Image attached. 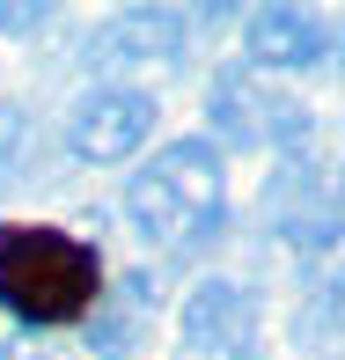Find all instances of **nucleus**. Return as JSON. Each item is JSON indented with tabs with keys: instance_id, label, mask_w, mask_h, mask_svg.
<instances>
[{
	"instance_id": "obj_1",
	"label": "nucleus",
	"mask_w": 345,
	"mask_h": 360,
	"mask_svg": "<svg viewBox=\"0 0 345 360\" xmlns=\"http://www.w3.org/2000/svg\"><path fill=\"white\" fill-rule=\"evenodd\" d=\"M125 221L155 250H206L228 221V162L206 133L169 140L155 162H140L125 184Z\"/></svg>"
},
{
	"instance_id": "obj_2",
	"label": "nucleus",
	"mask_w": 345,
	"mask_h": 360,
	"mask_svg": "<svg viewBox=\"0 0 345 360\" xmlns=\"http://www.w3.org/2000/svg\"><path fill=\"white\" fill-rule=\"evenodd\" d=\"M103 294V257L67 228L0 221V309L22 331H59L81 323Z\"/></svg>"
},
{
	"instance_id": "obj_3",
	"label": "nucleus",
	"mask_w": 345,
	"mask_h": 360,
	"mask_svg": "<svg viewBox=\"0 0 345 360\" xmlns=\"http://www.w3.org/2000/svg\"><path fill=\"white\" fill-rule=\"evenodd\" d=\"M155 118H162L155 89H140V81H96V89L67 110L59 147H67L81 169H118V162H133L140 147L155 140Z\"/></svg>"
},
{
	"instance_id": "obj_4",
	"label": "nucleus",
	"mask_w": 345,
	"mask_h": 360,
	"mask_svg": "<svg viewBox=\"0 0 345 360\" xmlns=\"http://www.w3.org/2000/svg\"><path fill=\"white\" fill-rule=\"evenodd\" d=\"M265 302L250 280H199L176 309V360H257Z\"/></svg>"
},
{
	"instance_id": "obj_5",
	"label": "nucleus",
	"mask_w": 345,
	"mask_h": 360,
	"mask_svg": "<svg viewBox=\"0 0 345 360\" xmlns=\"http://www.w3.org/2000/svg\"><path fill=\"white\" fill-rule=\"evenodd\" d=\"M206 118H213V147L235 140V147H279V155H294V140L308 133V110L287 103V96H272L265 81L250 67H221L206 81Z\"/></svg>"
},
{
	"instance_id": "obj_6",
	"label": "nucleus",
	"mask_w": 345,
	"mask_h": 360,
	"mask_svg": "<svg viewBox=\"0 0 345 360\" xmlns=\"http://www.w3.org/2000/svg\"><path fill=\"white\" fill-rule=\"evenodd\" d=\"M331 52H338V30L323 8H250V22H242V59L265 74L331 67Z\"/></svg>"
},
{
	"instance_id": "obj_7",
	"label": "nucleus",
	"mask_w": 345,
	"mask_h": 360,
	"mask_svg": "<svg viewBox=\"0 0 345 360\" xmlns=\"http://www.w3.org/2000/svg\"><path fill=\"white\" fill-rule=\"evenodd\" d=\"M265 206H272V228L294 243V250H331L338 243V184H331V169H316V162L287 155V169L272 176Z\"/></svg>"
},
{
	"instance_id": "obj_8",
	"label": "nucleus",
	"mask_w": 345,
	"mask_h": 360,
	"mask_svg": "<svg viewBox=\"0 0 345 360\" xmlns=\"http://www.w3.org/2000/svg\"><path fill=\"white\" fill-rule=\"evenodd\" d=\"M162 309V287L155 272H125L110 294H96V309L81 316V346L89 360H133L147 346V316Z\"/></svg>"
},
{
	"instance_id": "obj_9",
	"label": "nucleus",
	"mask_w": 345,
	"mask_h": 360,
	"mask_svg": "<svg viewBox=\"0 0 345 360\" xmlns=\"http://www.w3.org/2000/svg\"><path fill=\"white\" fill-rule=\"evenodd\" d=\"M184 37H191V15H169V8H125L118 22L96 30L89 67H133V59L184 67Z\"/></svg>"
},
{
	"instance_id": "obj_10",
	"label": "nucleus",
	"mask_w": 345,
	"mask_h": 360,
	"mask_svg": "<svg viewBox=\"0 0 345 360\" xmlns=\"http://www.w3.org/2000/svg\"><path fill=\"white\" fill-rule=\"evenodd\" d=\"M52 22H59V8H0V37H37Z\"/></svg>"
},
{
	"instance_id": "obj_11",
	"label": "nucleus",
	"mask_w": 345,
	"mask_h": 360,
	"mask_svg": "<svg viewBox=\"0 0 345 360\" xmlns=\"http://www.w3.org/2000/svg\"><path fill=\"white\" fill-rule=\"evenodd\" d=\"M0 360H52V346H44V338H8Z\"/></svg>"
}]
</instances>
